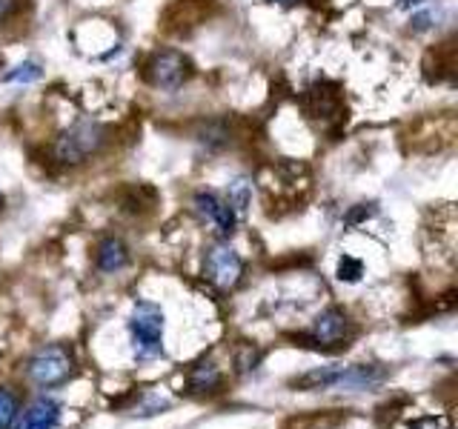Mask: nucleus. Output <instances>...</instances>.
I'll list each match as a JSON object with an SVG mask.
<instances>
[{"instance_id": "obj_11", "label": "nucleus", "mask_w": 458, "mask_h": 429, "mask_svg": "<svg viewBox=\"0 0 458 429\" xmlns=\"http://www.w3.org/2000/svg\"><path fill=\"white\" fill-rule=\"evenodd\" d=\"M250 200H252V183H250V178H235L233 183H229L226 204H229V209H233L235 214L247 212L250 209Z\"/></svg>"}, {"instance_id": "obj_16", "label": "nucleus", "mask_w": 458, "mask_h": 429, "mask_svg": "<svg viewBox=\"0 0 458 429\" xmlns=\"http://www.w3.org/2000/svg\"><path fill=\"white\" fill-rule=\"evenodd\" d=\"M410 429H453L450 418H419L412 421Z\"/></svg>"}, {"instance_id": "obj_2", "label": "nucleus", "mask_w": 458, "mask_h": 429, "mask_svg": "<svg viewBox=\"0 0 458 429\" xmlns=\"http://www.w3.org/2000/svg\"><path fill=\"white\" fill-rule=\"evenodd\" d=\"M72 375H75V355L64 343H49L26 361V378L40 390L64 386Z\"/></svg>"}, {"instance_id": "obj_15", "label": "nucleus", "mask_w": 458, "mask_h": 429, "mask_svg": "<svg viewBox=\"0 0 458 429\" xmlns=\"http://www.w3.org/2000/svg\"><path fill=\"white\" fill-rule=\"evenodd\" d=\"M361 275H364V264L355 261V257H350V255H344L341 264H338V278L347 281V283H355Z\"/></svg>"}, {"instance_id": "obj_18", "label": "nucleus", "mask_w": 458, "mask_h": 429, "mask_svg": "<svg viewBox=\"0 0 458 429\" xmlns=\"http://www.w3.org/2000/svg\"><path fill=\"white\" fill-rule=\"evenodd\" d=\"M14 9V0H0V23H4Z\"/></svg>"}, {"instance_id": "obj_5", "label": "nucleus", "mask_w": 458, "mask_h": 429, "mask_svg": "<svg viewBox=\"0 0 458 429\" xmlns=\"http://www.w3.org/2000/svg\"><path fill=\"white\" fill-rule=\"evenodd\" d=\"M204 275L212 281L221 292L235 290L243 275V261L241 255L229 247V243H212L204 257Z\"/></svg>"}, {"instance_id": "obj_13", "label": "nucleus", "mask_w": 458, "mask_h": 429, "mask_svg": "<svg viewBox=\"0 0 458 429\" xmlns=\"http://www.w3.org/2000/svg\"><path fill=\"white\" fill-rule=\"evenodd\" d=\"M261 358H264V352L258 349V347H252V343H238V349H235V372L238 375H247V372H255L258 369V364H261Z\"/></svg>"}, {"instance_id": "obj_1", "label": "nucleus", "mask_w": 458, "mask_h": 429, "mask_svg": "<svg viewBox=\"0 0 458 429\" xmlns=\"http://www.w3.org/2000/svg\"><path fill=\"white\" fill-rule=\"evenodd\" d=\"M104 143H106L104 126L95 121H81L55 140L52 155H55V161L64 166H81L89 161L92 155L104 149Z\"/></svg>"}, {"instance_id": "obj_6", "label": "nucleus", "mask_w": 458, "mask_h": 429, "mask_svg": "<svg viewBox=\"0 0 458 429\" xmlns=\"http://www.w3.org/2000/svg\"><path fill=\"white\" fill-rule=\"evenodd\" d=\"M147 78L157 86V89L175 92L186 83V78H190V61L175 49H164V52L152 55V61L147 66Z\"/></svg>"}, {"instance_id": "obj_8", "label": "nucleus", "mask_w": 458, "mask_h": 429, "mask_svg": "<svg viewBox=\"0 0 458 429\" xmlns=\"http://www.w3.org/2000/svg\"><path fill=\"white\" fill-rule=\"evenodd\" d=\"M57 418H61V404L52 398H38L26 407L23 418L14 429H52Z\"/></svg>"}, {"instance_id": "obj_12", "label": "nucleus", "mask_w": 458, "mask_h": 429, "mask_svg": "<svg viewBox=\"0 0 458 429\" xmlns=\"http://www.w3.org/2000/svg\"><path fill=\"white\" fill-rule=\"evenodd\" d=\"M21 412V398L9 386H0V429H12Z\"/></svg>"}, {"instance_id": "obj_9", "label": "nucleus", "mask_w": 458, "mask_h": 429, "mask_svg": "<svg viewBox=\"0 0 458 429\" xmlns=\"http://www.w3.org/2000/svg\"><path fill=\"white\" fill-rule=\"evenodd\" d=\"M221 386H224V375L212 361L195 364L190 369V375H186V390H190L192 395H215Z\"/></svg>"}, {"instance_id": "obj_4", "label": "nucleus", "mask_w": 458, "mask_h": 429, "mask_svg": "<svg viewBox=\"0 0 458 429\" xmlns=\"http://www.w3.org/2000/svg\"><path fill=\"white\" fill-rule=\"evenodd\" d=\"M129 335H132L135 355L140 361L164 355V312H161V307L149 304V300L135 304L132 318H129Z\"/></svg>"}, {"instance_id": "obj_20", "label": "nucleus", "mask_w": 458, "mask_h": 429, "mask_svg": "<svg viewBox=\"0 0 458 429\" xmlns=\"http://www.w3.org/2000/svg\"><path fill=\"white\" fill-rule=\"evenodd\" d=\"M421 4H424V0H401V6H404V9L407 6H421Z\"/></svg>"}, {"instance_id": "obj_21", "label": "nucleus", "mask_w": 458, "mask_h": 429, "mask_svg": "<svg viewBox=\"0 0 458 429\" xmlns=\"http://www.w3.org/2000/svg\"><path fill=\"white\" fill-rule=\"evenodd\" d=\"M276 4H284V6H295L298 0H276Z\"/></svg>"}, {"instance_id": "obj_10", "label": "nucleus", "mask_w": 458, "mask_h": 429, "mask_svg": "<svg viewBox=\"0 0 458 429\" xmlns=\"http://www.w3.org/2000/svg\"><path fill=\"white\" fill-rule=\"evenodd\" d=\"M129 264V249L121 238H104L95 249V266L100 272H121Z\"/></svg>"}, {"instance_id": "obj_19", "label": "nucleus", "mask_w": 458, "mask_h": 429, "mask_svg": "<svg viewBox=\"0 0 458 429\" xmlns=\"http://www.w3.org/2000/svg\"><path fill=\"white\" fill-rule=\"evenodd\" d=\"M412 23H415V29H427L429 26V14H421V18H415Z\"/></svg>"}, {"instance_id": "obj_3", "label": "nucleus", "mask_w": 458, "mask_h": 429, "mask_svg": "<svg viewBox=\"0 0 458 429\" xmlns=\"http://www.w3.org/2000/svg\"><path fill=\"white\" fill-rule=\"evenodd\" d=\"M352 335H355V326L350 321V315L333 307L315 318L307 335H293V341H301V347H310L318 352H335V349H347V341Z\"/></svg>"}, {"instance_id": "obj_14", "label": "nucleus", "mask_w": 458, "mask_h": 429, "mask_svg": "<svg viewBox=\"0 0 458 429\" xmlns=\"http://www.w3.org/2000/svg\"><path fill=\"white\" fill-rule=\"evenodd\" d=\"M38 78H40V66L35 61H26L21 66H14L9 75H6L9 83H35Z\"/></svg>"}, {"instance_id": "obj_7", "label": "nucleus", "mask_w": 458, "mask_h": 429, "mask_svg": "<svg viewBox=\"0 0 458 429\" xmlns=\"http://www.w3.org/2000/svg\"><path fill=\"white\" fill-rule=\"evenodd\" d=\"M192 209L200 221L215 229L218 238H233L235 226H238V214L229 209L226 200H221L215 192H198L192 198Z\"/></svg>"}, {"instance_id": "obj_17", "label": "nucleus", "mask_w": 458, "mask_h": 429, "mask_svg": "<svg viewBox=\"0 0 458 429\" xmlns=\"http://www.w3.org/2000/svg\"><path fill=\"white\" fill-rule=\"evenodd\" d=\"M372 212H376V206H372V204H369V206H364V204H361V206H355V209L347 214V226H355V223H361V221L372 218Z\"/></svg>"}]
</instances>
